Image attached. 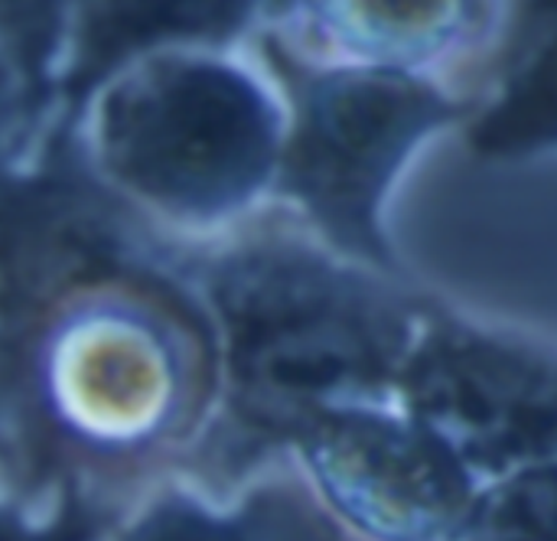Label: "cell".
<instances>
[{"instance_id":"5","label":"cell","mask_w":557,"mask_h":541,"mask_svg":"<svg viewBox=\"0 0 557 541\" xmlns=\"http://www.w3.org/2000/svg\"><path fill=\"white\" fill-rule=\"evenodd\" d=\"M294 447L326 503L375 541H457L480 496L470 467L405 408L326 411Z\"/></svg>"},{"instance_id":"4","label":"cell","mask_w":557,"mask_h":541,"mask_svg":"<svg viewBox=\"0 0 557 541\" xmlns=\"http://www.w3.org/2000/svg\"><path fill=\"white\" fill-rule=\"evenodd\" d=\"M398 402L476 480L557 464L555 349L496 336L428 307Z\"/></svg>"},{"instance_id":"2","label":"cell","mask_w":557,"mask_h":541,"mask_svg":"<svg viewBox=\"0 0 557 541\" xmlns=\"http://www.w3.org/2000/svg\"><path fill=\"white\" fill-rule=\"evenodd\" d=\"M284 137L281 108L251 72L196 52L131 62L95 114L104 176L180 222L242 212L277 180Z\"/></svg>"},{"instance_id":"6","label":"cell","mask_w":557,"mask_h":541,"mask_svg":"<svg viewBox=\"0 0 557 541\" xmlns=\"http://www.w3.org/2000/svg\"><path fill=\"white\" fill-rule=\"evenodd\" d=\"M75 29V49L62 75L69 121L85 111L88 98L127 59L137 62L147 49L166 39H225L251 20V7L235 3H186V7H91Z\"/></svg>"},{"instance_id":"11","label":"cell","mask_w":557,"mask_h":541,"mask_svg":"<svg viewBox=\"0 0 557 541\" xmlns=\"http://www.w3.org/2000/svg\"><path fill=\"white\" fill-rule=\"evenodd\" d=\"M457 541H557V464L480 490Z\"/></svg>"},{"instance_id":"3","label":"cell","mask_w":557,"mask_h":541,"mask_svg":"<svg viewBox=\"0 0 557 541\" xmlns=\"http://www.w3.org/2000/svg\"><path fill=\"white\" fill-rule=\"evenodd\" d=\"M281 62L294 118L274 189L294 199L339 255L392 274L398 261L382 229L385 196L414 147L460 121L470 104L408 69H297L287 56Z\"/></svg>"},{"instance_id":"9","label":"cell","mask_w":557,"mask_h":541,"mask_svg":"<svg viewBox=\"0 0 557 541\" xmlns=\"http://www.w3.org/2000/svg\"><path fill=\"white\" fill-rule=\"evenodd\" d=\"M62 13L55 7H23L3 13V56H7V140L16 127L29 137L42 121L49 101V65L59 59Z\"/></svg>"},{"instance_id":"8","label":"cell","mask_w":557,"mask_h":541,"mask_svg":"<svg viewBox=\"0 0 557 541\" xmlns=\"http://www.w3.org/2000/svg\"><path fill=\"white\" fill-rule=\"evenodd\" d=\"M470 144L486 157H532L557 150V16L548 33L525 42L499 98L480 111Z\"/></svg>"},{"instance_id":"1","label":"cell","mask_w":557,"mask_h":541,"mask_svg":"<svg viewBox=\"0 0 557 541\" xmlns=\"http://www.w3.org/2000/svg\"><path fill=\"white\" fill-rule=\"evenodd\" d=\"M199 281L222 362V467L297 444L326 411L398 398L428 304L287 238L228 248Z\"/></svg>"},{"instance_id":"10","label":"cell","mask_w":557,"mask_h":541,"mask_svg":"<svg viewBox=\"0 0 557 541\" xmlns=\"http://www.w3.org/2000/svg\"><path fill=\"white\" fill-rule=\"evenodd\" d=\"M284 506L261 496L245 509H212L199 496L170 490L157 496L117 541H277Z\"/></svg>"},{"instance_id":"12","label":"cell","mask_w":557,"mask_h":541,"mask_svg":"<svg viewBox=\"0 0 557 541\" xmlns=\"http://www.w3.org/2000/svg\"><path fill=\"white\" fill-rule=\"evenodd\" d=\"M88 522H85V516L82 513H75V506H69L59 519H55V526L49 529V532H42V536H36V532H29V529H23V532H16L13 526H7V541H85L88 539Z\"/></svg>"},{"instance_id":"7","label":"cell","mask_w":557,"mask_h":541,"mask_svg":"<svg viewBox=\"0 0 557 541\" xmlns=\"http://www.w3.org/2000/svg\"><path fill=\"white\" fill-rule=\"evenodd\" d=\"M326 10L330 13H320L317 20L330 39L379 69H405L401 62L408 59H428L473 33V23L480 20V7L467 3H333Z\"/></svg>"}]
</instances>
